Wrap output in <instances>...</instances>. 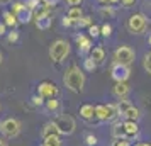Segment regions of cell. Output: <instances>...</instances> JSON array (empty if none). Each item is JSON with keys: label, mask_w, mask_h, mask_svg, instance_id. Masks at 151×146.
Segmentation results:
<instances>
[{"label": "cell", "mask_w": 151, "mask_h": 146, "mask_svg": "<svg viewBox=\"0 0 151 146\" xmlns=\"http://www.w3.org/2000/svg\"><path fill=\"white\" fill-rule=\"evenodd\" d=\"M85 82H87L85 73H83V70L78 65H70L66 68V71H65V75H63L65 87L68 90L75 92V93H82L83 88H85Z\"/></svg>", "instance_id": "6da1fadb"}, {"label": "cell", "mask_w": 151, "mask_h": 146, "mask_svg": "<svg viewBox=\"0 0 151 146\" xmlns=\"http://www.w3.org/2000/svg\"><path fill=\"white\" fill-rule=\"evenodd\" d=\"M70 55V42L66 39H56L51 42L49 46V60L56 65H60L61 61L66 60V56Z\"/></svg>", "instance_id": "7a4b0ae2"}, {"label": "cell", "mask_w": 151, "mask_h": 146, "mask_svg": "<svg viewBox=\"0 0 151 146\" xmlns=\"http://www.w3.org/2000/svg\"><path fill=\"white\" fill-rule=\"evenodd\" d=\"M126 27L129 31L131 34H143L146 32V29H148V17L144 14H132L129 15V19L126 22Z\"/></svg>", "instance_id": "3957f363"}, {"label": "cell", "mask_w": 151, "mask_h": 146, "mask_svg": "<svg viewBox=\"0 0 151 146\" xmlns=\"http://www.w3.org/2000/svg\"><path fill=\"white\" fill-rule=\"evenodd\" d=\"M53 121H55L56 127H58V132L63 134V136H71L76 129L75 119L71 116H68V114H58Z\"/></svg>", "instance_id": "277c9868"}, {"label": "cell", "mask_w": 151, "mask_h": 146, "mask_svg": "<svg viewBox=\"0 0 151 146\" xmlns=\"http://www.w3.org/2000/svg\"><path fill=\"white\" fill-rule=\"evenodd\" d=\"M136 60V53L131 46H119V48L114 51V61L112 63H119V65H126V66H131Z\"/></svg>", "instance_id": "5b68a950"}, {"label": "cell", "mask_w": 151, "mask_h": 146, "mask_svg": "<svg viewBox=\"0 0 151 146\" xmlns=\"http://www.w3.org/2000/svg\"><path fill=\"white\" fill-rule=\"evenodd\" d=\"M0 132H2L5 138H9V139L17 138V136L21 134V122H19L15 117L4 119L2 124H0Z\"/></svg>", "instance_id": "8992f818"}, {"label": "cell", "mask_w": 151, "mask_h": 146, "mask_svg": "<svg viewBox=\"0 0 151 146\" xmlns=\"http://www.w3.org/2000/svg\"><path fill=\"white\" fill-rule=\"evenodd\" d=\"M12 12L15 14L17 21L22 22V24H27L34 19V10H31L24 2H14L12 4Z\"/></svg>", "instance_id": "52a82bcc"}, {"label": "cell", "mask_w": 151, "mask_h": 146, "mask_svg": "<svg viewBox=\"0 0 151 146\" xmlns=\"http://www.w3.org/2000/svg\"><path fill=\"white\" fill-rule=\"evenodd\" d=\"M110 77L116 82H127L131 77V70L126 65H119V63H112L110 66Z\"/></svg>", "instance_id": "ba28073f"}, {"label": "cell", "mask_w": 151, "mask_h": 146, "mask_svg": "<svg viewBox=\"0 0 151 146\" xmlns=\"http://www.w3.org/2000/svg\"><path fill=\"white\" fill-rule=\"evenodd\" d=\"M37 93L44 99H53V97H58V93H60V88L56 87L55 82H48V80H44L41 83L37 85Z\"/></svg>", "instance_id": "9c48e42d"}, {"label": "cell", "mask_w": 151, "mask_h": 146, "mask_svg": "<svg viewBox=\"0 0 151 146\" xmlns=\"http://www.w3.org/2000/svg\"><path fill=\"white\" fill-rule=\"evenodd\" d=\"M75 42H76V46H78V55L80 56H88L90 55V51L93 49V44H92V39L90 37H87L85 34H76L75 36Z\"/></svg>", "instance_id": "30bf717a"}, {"label": "cell", "mask_w": 151, "mask_h": 146, "mask_svg": "<svg viewBox=\"0 0 151 146\" xmlns=\"http://www.w3.org/2000/svg\"><path fill=\"white\" fill-rule=\"evenodd\" d=\"M78 112H80V117H82L83 121H87V122H93V121H97L95 107H93L92 104H82L80 105V109H78Z\"/></svg>", "instance_id": "8fae6325"}, {"label": "cell", "mask_w": 151, "mask_h": 146, "mask_svg": "<svg viewBox=\"0 0 151 146\" xmlns=\"http://www.w3.org/2000/svg\"><path fill=\"white\" fill-rule=\"evenodd\" d=\"M129 92H131V87L127 85V82H116L114 88H112L114 97L119 99V100H121V99H127Z\"/></svg>", "instance_id": "7c38bea8"}, {"label": "cell", "mask_w": 151, "mask_h": 146, "mask_svg": "<svg viewBox=\"0 0 151 146\" xmlns=\"http://www.w3.org/2000/svg\"><path fill=\"white\" fill-rule=\"evenodd\" d=\"M44 109L49 112V114H61V109H63V104L61 100L58 97H53V99H46V104H44Z\"/></svg>", "instance_id": "4fadbf2b"}, {"label": "cell", "mask_w": 151, "mask_h": 146, "mask_svg": "<svg viewBox=\"0 0 151 146\" xmlns=\"http://www.w3.org/2000/svg\"><path fill=\"white\" fill-rule=\"evenodd\" d=\"M122 126H124V131H126V138L127 139L139 136V126H137L136 121H124Z\"/></svg>", "instance_id": "5bb4252c"}, {"label": "cell", "mask_w": 151, "mask_h": 146, "mask_svg": "<svg viewBox=\"0 0 151 146\" xmlns=\"http://www.w3.org/2000/svg\"><path fill=\"white\" fill-rule=\"evenodd\" d=\"M90 56H92V60L97 63V65H102L104 61H105V49H104V46H95V48L90 51Z\"/></svg>", "instance_id": "9a60e30c"}, {"label": "cell", "mask_w": 151, "mask_h": 146, "mask_svg": "<svg viewBox=\"0 0 151 146\" xmlns=\"http://www.w3.org/2000/svg\"><path fill=\"white\" fill-rule=\"evenodd\" d=\"M53 134H60L58 132V127H56L55 121H49V122H46V124L42 126L41 129V138H48V136H53Z\"/></svg>", "instance_id": "2e32d148"}, {"label": "cell", "mask_w": 151, "mask_h": 146, "mask_svg": "<svg viewBox=\"0 0 151 146\" xmlns=\"http://www.w3.org/2000/svg\"><path fill=\"white\" fill-rule=\"evenodd\" d=\"M141 116H143V114H141V111H139L136 105L132 104L129 109H127V112L124 114L122 117H124V121H136V122H137V121L141 119Z\"/></svg>", "instance_id": "e0dca14e"}, {"label": "cell", "mask_w": 151, "mask_h": 146, "mask_svg": "<svg viewBox=\"0 0 151 146\" xmlns=\"http://www.w3.org/2000/svg\"><path fill=\"white\" fill-rule=\"evenodd\" d=\"M2 19H4V22H5L7 27H12V29H15V26L19 24V21H17V17H15V14L12 10H4Z\"/></svg>", "instance_id": "ac0fdd59"}, {"label": "cell", "mask_w": 151, "mask_h": 146, "mask_svg": "<svg viewBox=\"0 0 151 146\" xmlns=\"http://www.w3.org/2000/svg\"><path fill=\"white\" fill-rule=\"evenodd\" d=\"M34 21H36V27L41 29V31H46V29L51 27L53 17H51V14H49V15H42V17H39V19H34Z\"/></svg>", "instance_id": "d6986e66"}, {"label": "cell", "mask_w": 151, "mask_h": 146, "mask_svg": "<svg viewBox=\"0 0 151 146\" xmlns=\"http://www.w3.org/2000/svg\"><path fill=\"white\" fill-rule=\"evenodd\" d=\"M99 14H100L102 19H114L116 17V9H114V5H102L99 9Z\"/></svg>", "instance_id": "ffe728a7"}, {"label": "cell", "mask_w": 151, "mask_h": 146, "mask_svg": "<svg viewBox=\"0 0 151 146\" xmlns=\"http://www.w3.org/2000/svg\"><path fill=\"white\" fill-rule=\"evenodd\" d=\"M66 15L75 22V26H76V22L83 17V10H82V7H70L68 10H66Z\"/></svg>", "instance_id": "44dd1931"}, {"label": "cell", "mask_w": 151, "mask_h": 146, "mask_svg": "<svg viewBox=\"0 0 151 146\" xmlns=\"http://www.w3.org/2000/svg\"><path fill=\"white\" fill-rule=\"evenodd\" d=\"M112 138L114 139L126 138V131H124L122 122H114V126H112Z\"/></svg>", "instance_id": "7402d4cb"}, {"label": "cell", "mask_w": 151, "mask_h": 146, "mask_svg": "<svg viewBox=\"0 0 151 146\" xmlns=\"http://www.w3.org/2000/svg\"><path fill=\"white\" fill-rule=\"evenodd\" d=\"M95 117H97V121H100V122H105V121H107V109H105L104 104L95 105Z\"/></svg>", "instance_id": "603a6c76"}, {"label": "cell", "mask_w": 151, "mask_h": 146, "mask_svg": "<svg viewBox=\"0 0 151 146\" xmlns=\"http://www.w3.org/2000/svg\"><path fill=\"white\" fill-rule=\"evenodd\" d=\"M42 145H44V146H61L60 134H53V136L44 138V139H42Z\"/></svg>", "instance_id": "cb8c5ba5"}, {"label": "cell", "mask_w": 151, "mask_h": 146, "mask_svg": "<svg viewBox=\"0 0 151 146\" xmlns=\"http://www.w3.org/2000/svg\"><path fill=\"white\" fill-rule=\"evenodd\" d=\"M97 66H99V65L92 60V56H90V55L83 58V70H85V71H93Z\"/></svg>", "instance_id": "d4e9b609"}, {"label": "cell", "mask_w": 151, "mask_h": 146, "mask_svg": "<svg viewBox=\"0 0 151 146\" xmlns=\"http://www.w3.org/2000/svg\"><path fill=\"white\" fill-rule=\"evenodd\" d=\"M131 105H132V104H131V100H127V99H121V100L117 102V107H119V114H121V117L127 112V109H129Z\"/></svg>", "instance_id": "484cf974"}, {"label": "cell", "mask_w": 151, "mask_h": 146, "mask_svg": "<svg viewBox=\"0 0 151 146\" xmlns=\"http://www.w3.org/2000/svg\"><path fill=\"white\" fill-rule=\"evenodd\" d=\"M92 24H93V19H92L90 15H83L82 19H80V21L76 22V26H78L80 29H83V27H87V29H88L90 26H92Z\"/></svg>", "instance_id": "4316f807"}, {"label": "cell", "mask_w": 151, "mask_h": 146, "mask_svg": "<svg viewBox=\"0 0 151 146\" xmlns=\"http://www.w3.org/2000/svg\"><path fill=\"white\" fill-rule=\"evenodd\" d=\"M31 104L34 105V107H42V105L46 104V99L41 97L39 93H36V95H32V97H31Z\"/></svg>", "instance_id": "83f0119b"}, {"label": "cell", "mask_w": 151, "mask_h": 146, "mask_svg": "<svg viewBox=\"0 0 151 146\" xmlns=\"http://www.w3.org/2000/svg\"><path fill=\"white\" fill-rule=\"evenodd\" d=\"M143 68H144V71L151 77V55H144V58H143Z\"/></svg>", "instance_id": "f1b7e54d"}, {"label": "cell", "mask_w": 151, "mask_h": 146, "mask_svg": "<svg viewBox=\"0 0 151 146\" xmlns=\"http://www.w3.org/2000/svg\"><path fill=\"white\" fill-rule=\"evenodd\" d=\"M88 34H90V37H93V39H97V37H100V27L99 26H95V24H92L88 27Z\"/></svg>", "instance_id": "f546056e"}, {"label": "cell", "mask_w": 151, "mask_h": 146, "mask_svg": "<svg viewBox=\"0 0 151 146\" xmlns=\"http://www.w3.org/2000/svg\"><path fill=\"white\" fill-rule=\"evenodd\" d=\"M100 34H102L104 37H110V36H112V26H110V24H104L102 27H100Z\"/></svg>", "instance_id": "4dcf8cb0"}, {"label": "cell", "mask_w": 151, "mask_h": 146, "mask_svg": "<svg viewBox=\"0 0 151 146\" xmlns=\"http://www.w3.org/2000/svg\"><path fill=\"white\" fill-rule=\"evenodd\" d=\"M85 143H87V146H95L99 143V139L95 134H85Z\"/></svg>", "instance_id": "1f68e13d"}, {"label": "cell", "mask_w": 151, "mask_h": 146, "mask_svg": "<svg viewBox=\"0 0 151 146\" xmlns=\"http://www.w3.org/2000/svg\"><path fill=\"white\" fill-rule=\"evenodd\" d=\"M7 41L9 42H17V41H19V32H17V31L7 32Z\"/></svg>", "instance_id": "d6a6232c"}, {"label": "cell", "mask_w": 151, "mask_h": 146, "mask_svg": "<svg viewBox=\"0 0 151 146\" xmlns=\"http://www.w3.org/2000/svg\"><path fill=\"white\" fill-rule=\"evenodd\" d=\"M112 146H131V143H129V139H127V138H122V139H114Z\"/></svg>", "instance_id": "836d02e7"}, {"label": "cell", "mask_w": 151, "mask_h": 146, "mask_svg": "<svg viewBox=\"0 0 151 146\" xmlns=\"http://www.w3.org/2000/svg\"><path fill=\"white\" fill-rule=\"evenodd\" d=\"M61 26H63V27H71V26H75V22L71 21L68 15H65V17L61 19Z\"/></svg>", "instance_id": "e575fe53"}, {"label": "cell", "mask_w": 151, "mask_h": 146, "mask_svg": "<svg viewBox=\"0 0 151 146\" xmlns=\"http://www.w3.org/2000/svg\"><path fill=\"white\" fill-rule=\"evenodd\" d=\"M58 4H60V0H42V5L49 9H55Z\"/></svg>", "instance_id": "d590c367"}, {"label": "cell", "mask_w": 151, "mask_h": 146, "mask_svg": "<svg viewBox=\"0 0 151 146\" xmlns=\"http://www.w3.org/2000/svg\"><path fill=\"white\" fill-rule=\"evenodd\" d=\"M65 2L68 4L70 7H80V5H82V2H83V0H65Z\"/></svg>", "instance_id": "8d00e7d4"}, {"label": "cell", "mask_w": 151, "mask_h": 146, "mask_svg": "<svg viewBox=\"0 0 151 146\" xmlns=\"http://www.w3.org/2000/svg\"><path fill=\"white\" fill-rule=\"evenodd\" d=\"M121 4H122L124 7L127 9V7H132V5L136 4V0H121Z\"/></svg>", "instance_id": "74e56055"}, {"label": "cell", "mask_w": 151, "mask_h": 146, "mask_svg": "<svg viewBox=\"0 0 151 146\" xmlns=\"http://www.w3.org/2000/svg\"><path fill=\"white\" fill-rule=\"evenodd\" d=\"M5 34H7V26H5V22H0V36Z\"/></svg>", "instance_id": "f35d334b"}, {"label": "cell", "mask_w": 151, "mask_h": 146, "mask_svg": "<svg viewBox=\"0 0 151 146\" xmlns=\"http://www.w3.org/2000/svg\"><path fill=\"white\" fill-rule=\"evenodd\" d=\"M119 2H121V0H107L109 5H116V4H119Z\"/></svg>", "instance_id": "ab89813d"}, {"label": "cell", "mask_w": 151, "mask_h": 146, "mask_svg": "<svg viewBox=\"0 0 151 146\" xmlns=\"http://www.w3.org/2000/svg\"><path fill=\"white\" fill-rule=\"evenodd\" d=\"M12 0H0V5H9Z\"/></svg>", "instance_id": "60d3db41"}, {"label": "cell", "mask_w": 151, "mask_h": 146, "mask_svg": "<svg viewBox=\"0 0 151 146\" xmlns=\"http://www.w3.org/2000/svg\"><path fill=\"white\" fill-rule=\"evenodd\" d=\"M0 146H9V145H7V141H5V139L0 138Z\"/></svg>", "instance_id": "b9f144b4"}, {"label": "cell", "mask_w": 151, "mask_h": 146, "mask_svg": "<svg viewBox=\"0 0 151 146\" xmlns=\"http://www.w3.org/2000/svg\"><path fill=\"white\" fill-rule=\"evenodd\" d=\"M134 146H151V145H150V143H136Z\"/></svg>", "instance_id": "7bdbcfd3"}, {"label": "cell", "mask_w": 151, "mask_h": 146, "mask_svg": "<svg viewBox=\"0 0 151 146\" xmlns=\"http://www.w3.org/2000/svg\"><path fill=\"white\" fill-rule=\"evenodd\" d=\"M2 61H4V55L0 53V65H2Z\"/></svg>", "instance_id": "ee69618b"}, {"label": "cell", "mask_w": 151, "mask_h": 146, "mask_svg": "<svg viewBox=\"0 0 151 146\" xmlns=\"http://www.w3.org/2000/svg\"><path fill=\"white\" fill-rule=\"evenodd\" d=\"M148 44H150V46H151V34L148 36Z\"/></svg>", "instance_id": "f6af8a7d"}, {"label": "cell", "mask_w": 151, "mask_h": 146, "mask_svg": "<svg viewBox=\"0 0 151 146\" xmlns=\"http://www.w3.org/2000/svg\"><path fill=\"white\" fill-rule=\"evenodd\" d=\"M99 2H100V4H107V0H99Z\"/></svg>", "instance_id": "bcb514c9"}, {"label": "cell", "mask_w": 151, "mask_h": 146, "mask_svg": "<svg viewBox=\"0 0 151 146\" xmlns=\"http://www.w3.org/2000/svg\"><path fill=\"white\" fill-rule=\"evenodd\" d=\"M148 55H151V49H150V53H148Z\"/></svg>", "instance_id": "7dc6e473"}, {"label": "cell", "mask_w": 151, "mask_h": 146, "mask_svg": "<svg viewBox=\"0 0 151 146\" xmlns=\"http://www.w3.org/2000/svg\"><path fill=\"white\" fill-rule=\"evenodd\" d=\"M39 2H41V4H42V0H39Z\"/></svg>", "instance_id": "c3c4849f"}, {"label": "cell", "mask_w": 151, "mask_h": 146, "mask_svg": "<svg viewBox=\"0 0 151 146\" xmlns=\"http://www.w3.org/2000/svg\"><path fill=\"white\" fill-rule=\"evenodd\" d=\"M41 146H44V145H41Z\"/></svg>", "instance_id": "681fc988"}, {"label": "cell", "mask_w": 151, "mask_h": 146, "mask_svg": "<svg viewBox=\"0 0 151 146\" xmlns=\"http://www.w3.org/2000/svg\"><path fill=\"white\" fill-rule=\"evenodd\" d=\"M0 124H2V122H0Z\"/></svg>", "instance_id": "f907efd6"}]
</instances>
